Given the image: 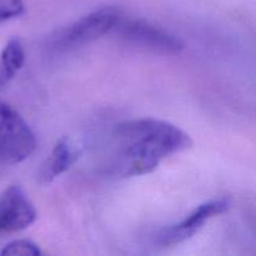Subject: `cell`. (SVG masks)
I'll return each instance as SVG.
<instances>
[{
    "instance_id": "52a82bcc",
    "label": "cell",
    "mask_w": 256,
    "mask_h": 256,
    "mask_svg": "<svg viewBox=\"0 0 256 256\" xmlns=\"http://www.w3.org/2000/svg\"><path fill=\"white\" fill-rule=\"evenodd\" d=\"M78 158H79V152L70 142V140L66 138L60 139L54 145L50 155L40 168L39 174H38L39 182L42 184L52 182V180L69 170L72 165L76 162Z\"/></svg>"
},
{
    "instance_id": "ba28073f",
    "label": "cell",
    "mask_w": 256,
    "mask_h": 256,
    "mask_svg": "<svg viewBox=\"0 0 256 256\" xmlns=\"http://www.w3.org/2000/svg\"><path fill=\"white\" fill-rule=\"evenodd\" d=\"M25 62V52L22 42L12 38L2 49L0 55V88L14 79Z\"/></svg>"
},
{
    "instance_id": "7a4b0ae2",
    "label": "cell",
    "mask_w": 256,
    "mask_h": 256,
    "mask_svg": "<svg viewBox=\"0 0 256 256\" xmlns=\"http://www.w3.org/2000/svg\"><path fill=\"white\" fill-rule=\"evenodd\" d=\"M35 148V134L24 118L10 105L0 102V165L24 162Z\"/></svg>"
},
{
    "instance_id": "6da1fadb",
    "label": "cell",
    "mask_w": 256,
    "mask_h": 256,
    "mask_svg": "<svg viewBox=\"0 0 256 256\" xmlns=\"http://www.w3.org/2000/svg\"><path fill=\"white\" fill-rule=\"evenodd\" d=\"M189 135L165 120L142 118L119 122L109 135L102 172L112 179L142 176L192 146Z\"/></svg>"
},
{
    "instance_id": "5b68a950",
    "label": "cell",
    "mask_w": 256,
    "mask_h": 256,
    "mask_svg": "<svg viewBox=\"0 0 256 256\" xmlns=\"http://www.w3.org/2000/svg\"><path fill=\"white\" fill-rule=\"evenodd\" d=\"M230 208L228 198L212 199L199 205L184 220L172 226L165 228L158 234L156 244L162 248H172L192 239L212 218L224 214Z\"/></svg>"
},
{
    "instance_id": "30bf717a",
    "label": "cell",
    "mask_w": 256,
    "mask_h": 256,
    "mask_svg": "<svg viewBox=\"0 0 256 256\" xmlns=\"http://www.w3.org/2000/svg\"><path fill=\"white\" fill-rule=\"evenodd\" d=\"M24 9L22 0H0V24L20 16Z\"/></svg>"
},
{
    "instance_id": "9c48e42d",
    "label": "cell",
    "mask_w": 256,
    "mask_h": 256,
    "mask_svg": "<svg viewBox=\"0 0 256 256\" xmlns=\"http://www.w3.org/2000/svg\"><path fill=\"white\" fill-rule=\"evenodd\" d=\"M42 254L36 244L30 240H14L2 248V256H39Z\"/></svg>"
},
{
    "instance_id": "3957f363",
    "label": "cell",
    "mask_w": 256,
    "mask_h": 256,
    "mask_svg": "<svg viewBox=\"0 0 256 256\" xmlns=\"http://www.w3.org/2000/svg\"><path fill=\"white\" fill-rule=\"evenodd\" d=\"M120 19L122 14L116 8H100L62 29L54 39L52 46L60 52L84 46L114 30Z\"/></svg>"
},
{
    "instance_id": "8992f818",
    "label": "cell",
    "mask_w": 256,
    "mask_h": 256,
    "mask_svg": "<svg viewBox=\"0 0 256 256\" xmlns=\"http://www.w3.org/2000/svg\"><path fill=\"white\" fill-rule=\"evenodd\" d=\"M36 216L34 205L19 185H12L0 195V235L26 229Z\"/></svg>"
},
{
    "instance_id": "277c9868",
    "label": "cell",
    "mask_w": 256,
    "mask_h": 256,
    "mask_svg": "<svg viewBox=\"0 0 256 256\" xmlns=\"http://www.w3.org/2000/svg\"><path fill=\"white\" fill-rule=\"evenodd\" d=\"M114 29L122 42L144 52L178 55L185 49L182 40L145 20L120 19Z\"/></svg>"
}]
</instances>
